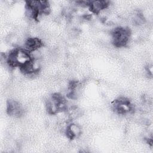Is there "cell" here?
<instances>
[{"mask_svg":"<svg viewBox=\"0 0 153 153\" xmlns=\"http://www.w3.org/2000/svg\"><path fill=\"white\" fill-rule=\"evenodd\" d=\"M30 53L22 48H16L6 57L5 62L10 67L22 68L32 60Z\"/></svg>","mask_w":153,"mask_h":153,"instance_id":"6da1fadb","label":"cell"},{"mask_svg":"<svg viewBox=\"0 0 153 153\" xmlns=\"http://www.w3.org/2000/svg\"><path fill=\"white\" fill-rule=\"evenodd\" d=\"M131 32L127 27H118L111 32L112 43L117 47H123L127 45L129 41Z\"/></svg>","mask_w":153,"mask_h":153,"instance_id":"7a4b0ae2","label":"cell"},{"mask_svg":"<svg viewBox=\"0 0 153 153\" xmlns=\"http://www.w3.org/2000/svg\"><path fill=\"white\" fill-rule=\"evenodd\" d=\"M112 105L114 110L121 115L130 114L134 111V106L128 99L124 97H121L115 100Z\"/></svg>","mask_w":153,"mask_h":153,"instance_id":"3957f363","label":"cell"},{"mask_svg":"<svg viewBox=\"0 0 153 153\" xmlns=\"http://www.w3.org/2000/svg\"><path fill=\"white\" fill-rule=\"evenodd\" d=\"M7 112L9 115L20 117L23 114L24 109L22 106L16 100H8L7 103Z\"/></svg>","mask_w":153,"mask_h":153,"instance_id":"277c9868","label":"cell"},{"mask_svg":"<svg viewBox=\"0 0 153 153\" xmlns=\"http://www.w3.org/2000/svg\"><path fill=\"white\" fill-rule=\"evenodd\" d=\"M42 41L38 38H28L24 43V49L29 53L38 50L42 47Z\"/></svg>","mask_w":153,"mask_h":153,"instance_id":"5b68a950","label":"cell"},{"mask_svg":"<svg viewBox=\"0 0 153 153\" xmlns=\"http://www.w3.org/2000/svg\"><path fill=\"white\" fill-rule=\"evenodd\" d=\"M109 4V2L107 1H90L89 8L91 12L94 14H98L101 11L105 10Z\"/></svg>","mask_w":153,"mask_h":153,"instance_id":"8992f818","label":"cell"},{"mask_svg":"<svg viewBox=\"0 0 153 153\" xmlns=\"http://www.w3.org/2000/svg\"><path fill=\"white\" fill-rule=\"evenodd\" d=\"M81 128L76 124L71 123L67 126L66 134L68 138L73 139L78 137L81 134Z\"/></svg>","mask_w":153,"mask_h":153,"instance_id":"52a82bcc","label":"cell"}]
</instances>
